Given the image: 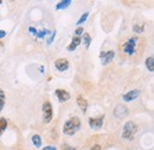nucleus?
I'll return each mask as SVG.
<instances>
[{
  "mask_svg": "<svg viewBox=\"0 0 154 150\" xmlns=\"http://www.w3.org/2000/svg\"><path fill=\"white\" fill-rule=\"evenodd\" d=\"M128 113H129V110L125 105H117L114 109V116L119 119H123L125 117L128 116Z\"/></svg>",
  "mask_w": 154,
  "mask_h": 150,
  "instance_id": "nucleus-6",
  "label": "nucleus"
},
{
  "mask_svg": "<svg viewBox=\"0 0 154 150\" xmlns=\"http://www.w3.org/2000/svg\"><path fill=\"white\" fill-rule=\"evenodd\" d=\"M81 129V120L78 117H72L68 119L63 125V133L66 136H74Z\"/></svg>",
  "mask_w": 154,
  "mask_h": 150,
  "instance_id": "nucleus-1",
  "label": "nucleus"
},
{
  "mask_svg": "<svg viewBox=\"0 0 154 150\" xmlns=\"http://www.w3.org/2000/svg\"><path fill=\"white\" fill-rule=\"evenodd\" d=\"M55 93H56V96L58 98V101H60V103H65V101H68L70 99V93L66 92L65 90L58 88V90L55 91Z\"/></svg>",
  "mask_w": 154,
  "mask_h": 150,
  "instance_id": "nucleus-10",
  "label": "nucleus"
},
{
  "mask_svg": "<svg viewBox=\"0 0 154 150\" xmlns=\"http://www.w3.org/2000/svg\"><path fill=\"white\" fill-rule=\"evenodd\" d=\"M1 44H2V43H1V42H0V48H1Z\"/></svg>",
  "mask_w": 154,
  "mask_h": 150,
  "instance_id": "nucleus-30",
  "label": "nucleus"
},
{
  "mask_svg": "<svg viewBox=\"0 0 154 150\" xmlns=\"http://www.w3.org/2000/svg\"><path fill=\"white\" fill-rule=\"evenodd\" d=\"M82 34H83V28H82V26H78L76 30H75V35H76V37H79Z\"/></svg>",
  "mask_w": 154,
  "mask_h": 150,
  "instance_id": "nucleus-22",
  "label": "nucleus"
},
{
  "mask_svg": "<svg viewBox=\"0 0 154 150\" xmlns=\"http://www.w3.org/2000/svg\"><path fill=\"white\" fill-rule=\"evenodd\" d=\"M55 67L58 72H65L69 68V61L66 58H57L55 61Z\"/></svg>",
  "mask_w": 154,
  "mask_h": 150,
  "instance_id": "nucleus-7",
  "label": "nucleus"
},
{
  "mask_svg": "<svg viewBox=\"0 0 154 150\" xmlns=\"http://www.w3.org/2000/svg\"><path fill=\"white\" fill-rule=\"evenodd\" d=\"M1 4H2V1H1V0H0V5H1Z\"/></svg>",
  "mask_w": 154,
  "mask_h": 150,
  "instance_id": "nucleus-29",
  "label": "nucleus"
},
{
  "mask_svg": "<svg viewBox=\"0 0 154 150\" xmlns=\"http://www.w3.org/2000/svg\"><path fill=\"white\" fill-rule=\"evenodd\" d=\"M137 132V126L134 122H127L123 126V132H122V138L127 141H133L134 136Z\"/></svg>",
  "mask_w": 154,
  "mask_h": 150,
  "instance_id": "nucleus-2",
  "label": "nucleus"
},
{
  "mask_svg": "<svg viewBox=\"0 0 154 150\" xmlns=\"http://www.w3.org/2000/svg\"><path fill=\"white\" fill-rule=\"evenodd\" d=\"M7 128V120L6 118H0V136L2 135V132L6 130Z\"/></svg>",
  "mask_w": 154,
  "mask_h": 150,
  "instance_id": "nucleus-19",
  "label": "nucleus"
},
{
  "mask_svg": "<svg viewBox=\"0 0 154 150\" xmlns=\"http://www.w3.org/2000/svg\"><path fill=\"white\" fill-rule=\"evenodd\" d=\"M82 39H83V43H84L85 48H89L90 44H91V37H90V35L89 34H84Z\"/></svg>",
  "mask_w": 154,
  "mask_h": 150,
  "instance_id": "nucleus-18",
  "label": "nucleus"
},
{
  "mask_svg": "<svg viewBox=\"0 0 154 150\" xmlns=\"http://www.w3.org/2000/svg\"><path fill=\"white\" fill-rule=\"evenodd\" d=\"M42 150H57L55 147H51V145H48V147H44Z\"/></svg>",
  "mask_w": 154,
  "mask_h": 150,
  "instance_id": "nucleus-27",
  "label": "nucleus"
},
{
  "mask_svg": "<svg viewBox=\"0 0 154 150\" xmlns=\"http://www.w3.org/2000/svg\"><path fill=\"white\" fill-rule=\"evenodd\" d=\"M6 36V31H4V30H0V38H4Z\"/></svg>",
  "mask_w": 154,
  "mask_h": 150,
  "instance_id": "nucleus-28",
  "label": "nucleus"
},
{
  "mask_svg": "<svg viewBox=\"0 0 154 150\" xmlns=\"http://www.w3.org/2000/svg\"><path fill=\"white\" fill-rule=\"evenodd\" d=\"M140 94H141V92L139 90H133V91H129V92H127L126 94H123L122 99L126 103H131V101H133L135 99H137L140 96Z\"/></svg>",
  "mask_w": 154,
  "mask_h": 150,
  "instance_id": "nucleus-9",
  "label": "nucleus"
},
{
  "mask_svg": "<svg viewBox=\"0 0 154 150\" xmlns=\"http://www.w3.org/2000/svg\"><path fill=\"white\" fill-rule=\"evenodd\" d=\"M90 150H101V145H100V144H94Z\"/></svg>",
  "mask_w": 154,
  "mask_h": 150,
  "instance_id": "nucleus-26",
  "label": "nucleus"
},
{
  "mask_svg": "<svg viewBox=\"0 0 154 150\" xmlns=\"http://www.w3.org/2000/svg\"><path fill=\"white\" fill-rule=\"evenodd\" d=\"M62 148H63V150H76V148L75 147H71V145H68V144H63L62 145Z\"/></svg>",
  "mask_w": 154,
  "mask_h": 150,
  "instance_id": "nucleus-23",
  "label": "nucleus"
},
{
  "mask_svg": "<svg viewBox=\"0 0 154 150\" xmlns=\"http://www.w3.org/2000/svg\"><path fill=\"white\" fill-rule=\"evenodd\" d=\"M55 37H56V31H54V34H52V35L50 36V38L48 39V44H49V45H50V44H51V43L54 42V39H55Z\"/></svg>",
  "mask_w": 154,
  "mask_h": 150,
  "instance_id": "nucleus-24",
  "label": "nucleus"
},
{
  "mask_svg": "<svg viewBox=\"0 0 154 150\" xmlns=\"http://www.w3.org/2000/svg\"><path fill=\"white\" fill-rule=\"evenodd\" d=\"M115 56V53L113 50H109V51H102L100 54V58L102 60V63L104 66H107L108 63H110L113 61V58Z\"/></svg>",
  "mask_w": 154,
  "mask_h": 150,
  "instance_id": "nucleus-8",
  "label": "nucleus"
},
{
  "mask_svg": "<svg viewBox=\"0 0 154 150\" xmlns=\"http://www.w3.org/2000/svg\"><path fill=\"white\" fill-rule=\"evenodd\" d=\"M146 67L149 72H153L154 70V58L153 56H149L146 60Z\"/></svg>",
  "mask_w": 154,
  "mask_h": 150,
  "instance_id": "nucleus-15",
  "label": "nucleus"
},
{
  "mask_svg": "<svg viewBox=\"0 0 154 150\" xmlns=\"http://www.w3.org/2000/svg\"><path fill=\"white\" fill-rule=\"evenodd\" d=\"M29 31H30L31 34H33L35 36H37V32H38V31H37V30H36L35 28H32V26H30V28H29Z\"/></svg>",
  "mask_w": 154,
  "mask_h": 150,
  "instance_id": "nucleus-25",
  "label": "nucleus"
},
{
  "mask_svg": "<svg viewBox=\"0 0 154 150\" xmlns=\"http://www.w3.org/2000/svg\"><path fill=\"white\" fill-rule=\"evenodd\" d=\"M32 143H33V145L36 147V148H40L42 147V137L39 136V135H33L32 136Z\"/></svg>",
  "mask_w": 154,
  "mask_h": 150,
  "instance_id": "nucleus-14",
  "label": "nucleus"
},
{
  "mask_svg": "<svg viewBox=\"0 0 154 150\" xmlns=\"http://www.w3.org/2000/svg\"><path fill=\"white\" fill-rule=\"evenodd\" d=\"M88 16H89V12L83 13V15H82V17L77 20V25H79V26H81V24H83V23H84V21L88 19Z\"/></svg>",
  "mask_w": 154,
  "mask_h": 150,
  "instance_id": "nucleus-20",
  "label": "nucleus"
},
{
  "mask_svg": "<svg viewBox=\"0 0 154 150\" xmlns=\"http://www.w3.org/2000/svg\"><path fill=\"white\" fill-rule=\"evenodd\" d=\"M137 41H139V37H132V38H129V39L123 44V51H125L127 55L132 56V55L135 54Z\"/></svg>",
  "mask_w": 154,
  "mask_h": 150,
  "instance_id": "nucleus-3",
  "label": "nucleus"
},
{
  "mask_svg": "<svg viewBox=\"0 0 154 150\" xmlns=\"http://www.w3.org/2000/svg\"><path fill=\"white\" fill-rule=\"evenodd\" d=\"M70 5H71V0H63V1L58 2L57 5H56V10H57V11H59V10H64V8L69 7Z\"/></svg>",
  "mask_w": 154,
  "mask_h": 150,
  "instance_id": "nucleus-13",
  "label": "nucleus"
},
{
  "mask_svg": "<svg viewBox=\"0 0 154 150\" xmlns=\"http://www.w3.org/2000/svg\"><path fill=\"white\" fill-rule=\"evenodd\" d=\"M145 30V25L143 24H134L133 25V31L135 34H142Z\"/></svg>",
  "mask_w": 154,
  "mask_h": 150,
  "instance_id": "nucleus-17",
  "label": "nucleus"
},
{
  "mask_svg": "<svg viewBox=\"0 0 154 150\" xmlns=\"http://www.w3.org/2000/svg\"><path fill=\"white\" fill-rule=\"evenodd\" d=\"M103 119H104V114L98 116L96 118H89V126L94 130H100L103 125Z\"/></svg>",
  "mask_w": 154,
  "mask_h": 150,
  "instance_id": "nucleus-5",
  "label": "nucleus"
},
{
  "mask_svg": "<svg viewBox=\"0 0 154 150\" xmlns=\"http://www.w3.org/2000/svg\"><path fill=\"white\" fill-rule=\"evenodd\" d=\"M76 101H77L78 107H79L83 112H87V109H88V101L85 100V98L82 96V95H78L76 99Z\"/></svg>",
  "mask_w": 154,
  "mask_h": 150,
  "instance_id": "nucleus-11",
  "label": "nucleus"
},
{
  "mask_svg": "<svg viewBox=\"0 0 154 150\" xmlns=\"http://www.w3.org/2000/svg\"><path fill=\"white\" fill-rule=\"evenodd\" d=\"M49 34H50V31H49V30H40V31L37 32V37L44 38V37H46Z\"/></svg>",
  "mask_w": 154,
  "mask_h": 150,
  "instance_id": "nucleus-21",
  "label": "nucleus"
},
{
  "mask_svg": "<svg viewBox=\"0 0 154 150\" xmlns=\"http://www.w3.org/2000/svg\"><path fill=\"white\" fill-rule=\"evenodd\" d=\"M5 103H6V94L0 88V112L2 111V109L5 106Z\"/></svg>",
  "mask_w": 154,
  "mask_h": 150,
  "instance_id": "nucleus-16",
  "label": "nucleus"
},
{
  "mask_svg": "<svg viewBox=\"0 0 154 150\" xmlns=\"http://www.w3.org/2000/svg\"><path fill=\"white\" fill-rule=\"evenodd\" d=\"M81 42H82L81 37H74L72 39H71V42H70V44L68 45V48H66V49H68L69 51H74L77 47L81 44Z\"/></svg>",
  "mask_w": 154,
  "mask_h": 150,
  "instance_id": "nucleus-12",
  "label": "nucleus"
},
{
  "mask_svg": "<svg viewBox=\"0 0 154 150\" xmlns=\"http://www.w3.org/2000/svg\"><path fill=\"white\" fill-rule=\"evenodd\" d=\"M43 119L45 123H50L52 120V117H54V110H52V105L49 100H46L44 104H43Z\"/></svg>",
  "mask_w": 154,
  "mask_h": 150,
  "instance_id": "nucleus-4",
  "label": "nucleus"
}]
</instances>
